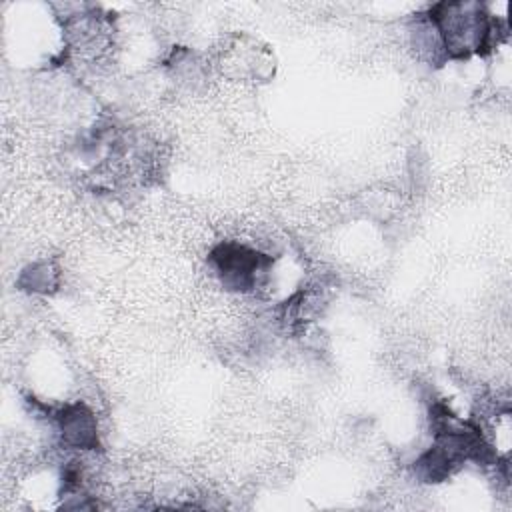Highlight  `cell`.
I'll return each mask as SVG.
<instances>
[{
    "label": "cell",
    "mask_w": 512,
    "mask_h": 512,
    "mask_svg": "<svg viewBox=\"0 0 512 512\" xmlns=\"http://www.w3.org/2000/svg\"><path fill=\"white\" fill-rule=\"evenodd\" d=\"M432 22L438 26L446 50L462 56L468 50H480L490 32L486 24V14H482V6L478 4H462V2H444L436 4L430 10Z\"/></svg>",
    "instance_id": "obj_1"
},
{
    "label": "cell",
    "mask_w": 512,
    "mask_h": 512,
    "mask_svg": "<svg viewBox=\"0 0 512 512\" xmlns=\"http://www.w3.org/2000/svg\"><path fill=\"white\" fill-rule=\"evenodd\" d=\"M222 282L232 290H250L258 284V276L266 272L270 258L238 244H220L212 252Z\"/></svg>",
    "instance_id": "obj_2"
},
{
    "label": "cell",
    "mask_w": 512,
    "mask_h": 512,
    "mask_svg": "<svg viewBox=\"0 0 512 512\" xmlns=\"http://www.w3.org/2000/svg\"><path fill=\"white\" fill-rule=\"evenodd\" d=\"M60 422H62V432L70 444L86 446V448H92L96 444V426H94L92 414L84 406L76 404L68 408L62 414Z\"/></svg>",
    "instance_id": "obj_3"
}]
</instances>
